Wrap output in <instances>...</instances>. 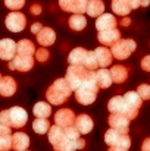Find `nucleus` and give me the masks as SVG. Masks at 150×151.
Segmentation results:
<instances>
[{"instance_id": "1", "label": "nucleus", "mask_w": 150, "mask_h": 151, "mask_svg": "<svg viewBox=\"0 0 150 151\" xmlns=\"http://www.w3.org/2000/svg\"><path fill=\"white\" fill-rule=\"evenodd\" d=\"M68 84L71 85L72 91L80 90L83 85H86L88 81L96 78V72L88 70L86 66H72L69 65V68L66 69V75H65Z\"/></svg>"}, {"instance_id": "2", "label": "nucleus", "mask_w": 150, "mask_h": 151, "mask_svg": "<svg viewBox=\"0 0 150 151\" xmlns=\"http://www.w3.org/2000/svg\"><path fill=\"white\" fill-rule=\"evenodd\" d=\"M71 93H72V88L68 84L66 78H59V79H56L47 88L46 97H47L50 104L59 106V104H63L65 101L69 99Z\"/></svg>"}, {"instance_id": "3", "label": "nucleus", "mask_w": 150, "mask_h": 151, "mask_svg": "<svg viewBox=\"0 0 150 151\" xmlns=\"http://www.w3.org/2000/svg\"><path fill=\"white\" fill-rule=\"evenodd\" d=\"M107 110L110 113H115V114H124L130 120L136 119L137 114H138V110L130 107L128 103L124 99V96H115V97H112L109 100V103H107Z\"/></svg>"}, {"instance_id": "4", "label": "nucleus", "mask_w": 150, "mask_h": 151, "mask_svg": "<svg viewBox=\"0 0 150 151\" xmlns=\"http://www.w3.org/2000/svg\"><path fill=\"white\" fill-rule=\"evenodd\" d=\"M99 85H97V79H91L88 81L86 85H83L80 90L75 91V99L80 104H84V106H88L91 103H94L96 97H97V93H99Z\"/></svg>"}, {"instance_id": "5", "label": "nucleus", "mask_w": 150, "mask_h": 151, "mask_svg": "<svg viewBox=\"0 0 150 151\" xmlns=\"http://www.w3.org/2000/svg\"><path fill=\"white\" fill-rule=\"evenodd\" d=\"M104 142L109 147H118V148H124V150H130L131 147V138L128 134H122L118 132L115 129H107L104 134Z\"/></svg>"}, {"instance_id": "6", "label": "nucleus", "mask_w": 150, "mask_h": 151, "mask_svg": "<svg viewBox=\"0 0 150 151\" xmlns=\"http://www.w3.org/2000/svg\"><path fill=\"white\" fill-rule=\"evenodd\" d=\"M137 49V43L134 41V40H131V38H121L112 49V54H113V57L115 59H118V60H124V59H127V57H130V54L133 53V51Z\"/></svg>"}, {"instance_id": "7", "label": "nucleus", "mask_w": 150, "mask_h": 151, "mask_svg": "<svg viewBox=\"0 0 150 151\" xmlns=\"http://www.w3.org/2000/svg\"><path fill=\"white\" fill-rule=\"evenodd\" d=\"M59 6L65 12L74 15H84L87 13L88 0H59Z\"/></svg>"}, {"instance_id": "8", "label": "nucleus", "mask_w": 150, "mask_h": 151, "mask_svg": "<svg viewBox=\"0 0 150 151\" xmlns=\"http://www.w3.org/2000/svg\"><path fill=\"white\" fill-rule=\"evenodd\" d=\"M27 120H28V113L22 107L13 106L9 109V126L10 128L19 129V128L25 126Z\"/></svg>"}, {"instance_id": "9", "label": "nucleus", "mask_w": 150, "mask_h": 151, "mask_svg": "<svg viewBox=\"0 0 150 151\" xmlns=\"http://www.w3.org/2000/svg\"><path fill=\"white\" fill-rule=\"evenodd\" d=\"M6 27L12 32H21L27 25V18L21 12H10L6 16Z\"/></svg>"}, {"instance_id": "10", "label": "nucleus", "mask_w": 150, "mask_h": 151, "mask_svg": "<svg viewBox=\"0 0 150 151\" xmlns=\"http://www.w3.org/2000/svg\"><path fill=\"white\" fill-rule=\"evenodd\" d=\"M75 120H77V116L75 113L71 110V109H60L54 113V122L57 126L66 129V128H71L75 125Z\"/></svg>"}, {"instance_id": "11", "label": "nucleus", "mask_w": 150, "mask_h": 151, "mask_svg": "<svg viewBox=\"0 0 150 151\" xmlns=\"http://www.w3.org/2000/svg\"><path fill=\"white\" fill-rule=\"evenodd\" d=\"M18 56V43L10 38H3L0 41V57L3 60L12 62Z\"/></svg>"}, {"instance_id": "12", "label": "nucleus", "mask_w": 150, "mask_h": 151, "mask_svg": "<svg viewBox=\"0 0 150 151\" xmlns=\"http://www.w3.org/2000/svg\"><path fill=\"white\" fill-rule=\"evenodd\" d=\"M9 69H16L19 72H28L34 66V57L33 56H21L18 54L12 62H9Z\"/></svg>"}, {"instance_id": "13", "label": "nucleus", "mask_w": 150, "mask_h": 151, "mask_svg": "<svg viewBox=\"0 0 150 151\" xmlns=\"http://www.w3.org/2000/svg\"><path fill=\"white\" fill-rule=\"evenodd\" d=\"M107 122H109L110 129H115V131L122 132V134H128V129H130V119H128L127 116L110 113Z\"/></svg>"}, {"instance_id": "14", "label": "nucleus", "mask_w": 150, "mask_h": 151, "mask_svg": "<svg viewBox=\"0 0 150 151\" xmlns=\"http://www.w3.org/2000/svg\"><path fill=\"white\" fill-rule=\"evenodd\" d=\"M97 40L100 41V44L106 46V47H113L119 40H121V32L119 29H107V31H101L97 34Z\"/></svg>"}, {"instance_id": "15", "label": "nucleus", "mask_w": 150, "mask_h": 151, "mask_svg": "<svg viewBox=\"0 0 150 151\" xmlns=\"http://www.w3.org/2000/svg\"><path fill=\"white\" fill-rule=\"evenodd\" d=\"M118 25V21L113 15L110 13H103L96 19V29L101 32V31H107V29H115V27Z\"/></svg>"}, {"instance_id": "16", "label": "nucleus", "mask_w": 150, "mask_h": 151, "mask_svg": "<svg viewBox=\"0 0 150 151\" xmlns=\"http://www.w3.org/2000/svg\"><path fill=\"white\" fill-rule=\"evenodd\" d=\"M87 56H88V51L83 47H77L69 53L68 56V62L69 65L72 66H84L86 62H87Z\"/></svg>"}, {"instance_id": "17", "label": "nucleus", "mask_w": 150, "mask_h": 151, "mask_svg": "<svg viewBox=\"0 0 150 151\" xmlns=\"http://www.w3.org/2000/svg\"><path fill=\"white\" fill-rule=\"evenodd\" d=\"M66 139V135H65V129L57 126V125H53L49 131V141L50 144L53 145V150L56 147H59L63 141Z\"/></svg>"}, {"instance_id": "18", "label": "nucleus", "mask_w": 150, "mask_h": 151, "mask_svg": "<svg viewBox=\"0 0 150 151\" xmlns=\"http://www.w3.org/2000/svg\"><path fill=\"white\" fill-rule=\"evenodd\" d=\"M30 147V137L24 132H15L12 137V148L15 151H27Z\"/></svg>"}, {"instance_id": "19", "label": "nucleus", "mask_w": 150, "mask_h": 151, "mask_svg": "<svg viewBox=\"0 0 150 151\" xmlns=\"http://www.w3.org/2000/svg\"><path fill=\"white\" fill-rule=\"evenodd\" d=\"M0 93L3 97H12L16 93V82L12 76H1L0 79Z\"/></svg>"}, {"instance_id": "20", "label": "nucleus", "mask_w": 150, "mask_h": 151, "mask_svg": "<svg viewBox=\"0 0 150 151\" xmlns=\"http://www.w3.org/2000/svg\"><path fill=\"white\" fill-rule=\"evenodd\" d=\"M78 132L81 135H86V134H90L91 129H93V120L88 114H80L77 116V120H75V125H74Z\"/></svg>"}, {"instance_id": "21", "label": "nucleus", "mask_w": 150, "mask_h": 151, "mask_svg": "<svg viewBox=\"0 0 150 151\" xmlns=\"http://www.w3.org/2000/svg\"><path fill=\"white\" fill-rule=\"evenodd\" d=\"M94 53H96V57H97V62H99L100 68L106 69L109 65H112L113 54H112L110 50H107L106 47H97V49L94 50Z\"/></svg>"}, {"instance_id": "22", "label": "nucleus", "mask_w": 150, "mask_h": 151, "mask_svg": "<svg viewBox=\"0 0 150 151\" xmlns=\"http://www.w3.org/2000/svg\"><path fill=\"white\" fill-rule=\"evenodd\" d=\"M37 41H38V44L43 46V47L51 46V44L56 41V34H54V31H53L51 28L44 27V28L41 29V32L37 35Z\"/></svg>"}, {"instance_id": "23", "label": "nucleus", "mask_w": 150, "mask_h": 151, "mask_svg": "<svg viewBox=\"0 0 150 151\" xmlns=\"http://www.w3.org/2000/svg\"><path fill=\"white\" fill-rule=\"evenodd\" d=\"M112 10H113L115 15H119V16L125 18V16L130 15V12L133 9H131L128 0H112Z\"/></svg>"}, {"instance_id": "24", "label": "nucleus", "mask_w": 150, "mask_h": 151, "mask_svg": "<svg viewBox=\"0 0 150 151\" xmlns=\"http://www.w3.org/2000/svg\"><path fill=\"white\" fill-rule=\"evenodd\" d=\"M110 75H112V79L115 84H122L128 78V69L122 65H115L110 69Z\"/></svg>"}, {"instance_id": "25", "label": "nucleus", "mask_w": 150, "mask_h": 151, "mask_svg": "<svg viewBox=\"0 0 150 151\" xmlns=\"http://www.w3.org/2000/svg\"><path fill=\"white\" fill-rule=\"evenodd\" d=\"M96 79H97L99 88H109L112 85V82H113L112 75H110V70L103 69V68H100L99 70L96 72Z\"/></svg>"}, {"instance_id": "26", "label": "nucleus", "mask_w": 150, "mask_h": 151, "mask_svg": "<svg viewBox=\"0 0 150 151\" xmlns=\"http://www.w3.org/2000/svg\"><path fill=\"white\" fill-rule=\"evenodd\" d=\"M33 111L37 116V119H49V116L51 114V107L46 101H38L34 104Z\"/></svg>"}, {"instance_id": "27", "label": "nucleus", "mask_w": 150, "mask_h": 151, "mask_svg": "<svg viewBox=\"0 0 150 151\" xmlns=\"http://www.w3.org/2000/svg\"><path fill=\"white\" fill-rule=\"evenodd\" d=\"M87 13L93 18H99L104 13V3L101 0H88Z\"/></svg>"}, {"instance_id": "28", "label": "nucleus", "mask_w": 150, "mask_h": 151, "mask_svg": "<svg viewBox=\"0 0 150 151\" xmlns=\"http://www.w3.org/2000/svg\"><path fill=\"white\" fill-rule=\"evenodd\" d=\"M68 24H69V28L71 29H74V31H83L87 27V19L83 15H72L69 18Z\"/></svg>"}, {"instance_id": "29", "label": "nucleus", "mask_w": 150, "mask_h": 151, "mask_svg": "<svg viewBox=\"0 0 150 151\" xmlns=\"http://www.w3.org/2000/svg\"><path fill=\"white\" fill-rule=\"evenodd\" d=\"M36 47L30 40H21L18 41V54L21 56H33L36 53Z\"/></svg>"}, {"instance_id": "30", "label": "nucleus", "mask_w": 150, "mask_h": 151, "mask_svg": "<svg viewBox=\"0 0 150 151\" xmlns=\"http://www.w3.org/2000/svg\"><path fill=\"white\" fill-rule=\"evenodd\" d=\"M124 99H125V101L128 103L130 107H133V109H136V110H138V109L141 107L143 99L138 96L137 91H128V93L124 96Z\"/></svg>"}, {"instance_id": "31", "label": "nucleus", "mask_w": 150, "mask_h": 151, "mask_svg": "<svg viewBox=\"0 0 150 151\" xmlns=\"http://www.w3.org/2000/svg\"><path fill=\"white\" fill-rule=\"evenodd\" d=\"M50 122L47 119H36L34 122H33V129H34V132H37V134H40V135H44V134H47L50 131Z\"/></svg>"}, {"instance_id": "32", "label": "nucleus", "mask_w": 150, "mask_h": 151, "mask_svg": "<svg viewBox=\"0 0 150 151\" xmlns=\"http://www.w3.org/2000/svg\"><path fill=\"white\" fill-rule=\"evenodd\" d=\"M88 70H93L96 72V69L99 68V62H97V57H96V53L94 51H88V56H87V62L84 65Z\"/></svg>"}, {"instance_id": "33", "label": "nucleus", "mask_w": 150, "mask_h": 151, "mask_svg": "<svg viewBox=\"0 0 150 151\" xmlns=\"http://www.w3.org/2000/svg\"><path fill=\"white\" fill-rule=\"evenodd\" d=\"M12 137L13 135H0V150L7 151L12 148Z\"/></svg>"}, {"instance_id": "34", "label": "nucleus", "mask_w": 150, "mask_h": 151, "mask_svg": "<svg viewBox=\"0 0 150 151\" xmlns=\"http://www.w3.org/2000/svg\"><path fill=\"white\" fill-rule=\"evenodd\" d=\"M4 4H6V7H9L10 10H19V9L24 7L25 0H4Z\"/></svg>"}, {"instance_id": "35", "label": "nucleus", "mask_w": 150, "mask_h": 151, "mask_svg": "<svg viewBox=\"0 0 150 151\" xmlns=\"http://www.w3.org/2000/svg\"><path fill=\"white\" fill-rule=\"evenodd\" d=\"M137 93H138V96H140L143 100H150V85H147V84L138 85Z\"/></svg>"}, {"instance_id": "36", "label": "nucleus", "mask_w": 150, "mask_h": 151, "mask_svg": "<svg viewBox=\"0 0 150 151\" xmlns=\"http://www.w3.org/2000/svg\"><path fill=\"white\" fill-rule=\"evenodd\" d=\"M49 50H46L44 47H41V49H37L36 51V59H37V62H41V63H44V62H47L49 60Z\"/></svg>"}, {"instance_id": "37", "label": "nucleus", "mask_w": 150, "mask_h": 151, "mask_svg": "<svg viewBox=\"0 0 150 151\" xmlns=\"http://www.w3.org/2000/svg\"><path fill=\"white\" fill-rule=\"evenodd\" d=\"M0 123L9 126V109L1 111V114H0Z\"/></svg>"}, {"instance_id": "38", "label": "nucleus", "mask_w": 150, "mask_h": 151, "mask_svg": "<svg viewBox=\"0 0 150 151\" xmlns=\"http://www.w3.org/2000/svg\"><path fill=\"white\" fill-rule=\"evenodd\" d=\"M140 66H141V69H143V70H146V72H150V56H146V57H143V60L140 62Z\"/></svg>"}, {"instance_id": "39", "label": "nucleus", "mask_w": 150, "mask_h": 151, "mask_svg": "<svg viewBox=\"0 0 150 151\" xmlns=\"http://www.w3.org/2000/svg\"><path fill=\"white\" fill-rule=\"evenodd\" d=\"M41 10H43V7H41V4H38V3H34V4L30 7V12H31L33 15H40Z\"/></svg>"}, {"instance_id": "40", "label": "nucleus", "mask_w": 150, "mask_h": 151, "mask_svg": "<svg viewBox=\"0 0 150 151\" xmlns=\"http://www.w3.org/2000/svg\"><path fill=\"white\" fill-rule=\"evenodd\" d=\"M43 28H44V27H43L40 22H36V24H33V25H31V32L38 35V34L41 32V29H43Z\"/></svg>"}, {"instance_id": "41", "label": "nucleus", "mask_w": 150, "mask_h": 151, "mask_svg": "<svg viewBox=\"0 0 150 151\" xmlns=\"http://www.w3.org/2000/svg\"><path fill=\"white\" fill-rule=\"evenodd\" d=\"M128 1H130L131 9H138L141 6V3H143V0H128Z\"/></svg>"}, {"instance_id": "42", "label": "nucleus", "mask_w": 150, "mask_h": 151, "mask_svg": "<svg viewBox=\"0 0 150 151\" xmlns=\"http://www.w3.org/2000/svg\"><path fill=\"white\" fill-rule=\"evenodd\" d=\"M141 151H150V138H146L141 144Z\"/></svg>"}, {"instance_id": "43", "label": "nucleus", "mask_w": 150, "mask_h": 151, "mask_svg": "<svg viewBox=\"0 0 150 151\" xmlns=\"http://www.w3.org/2000/svg\"><path fill=\"white\" fill-rule=\"evenodd\" d=\"M131 24V19L128 18V16H125V18H122L121 21H119V25H122V27H128Z\"/></svg>"}, {"instance_id": "44", "label": "nucleus", "mask_w": 150, "mask_h": 151, "mask_svg": "<svg viewBox=\"0 0 150 151\" xmlns=\"http://www.w3.org/2000/svg\"><path fill=\"white\" fill-rule=\"evenodd\" d=\"M107 151H128V150H124V148H118V147H109Z\"/></svg>"}, {"instance_id": "45", "label": "nucleus", "mask_w": 150, "mask_h": 151, "mask_svg": "<svg viewBox=\"0 0 150 151\" xmlns=\"http://www.w3.org/2000/svg\"><path fill=\"white\" fill-rule=\"evenodd\" d=\"M149 4H150V0H143V3H141V6H143V7H147Z\"/></svg>"}]
</instances>
